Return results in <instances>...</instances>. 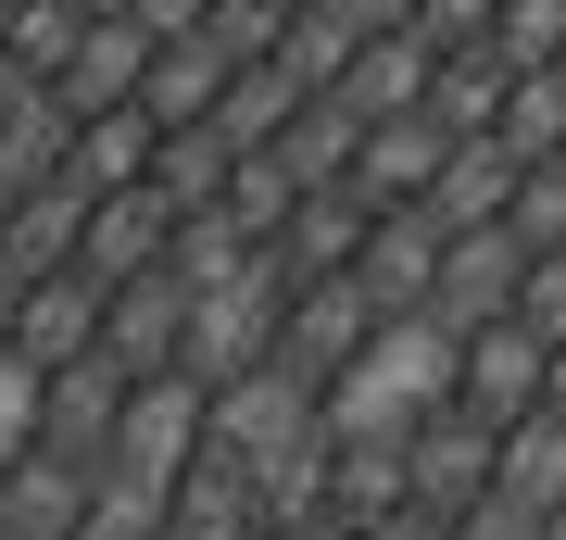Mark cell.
Instances as JSON below:
<instances>
[{
  "mask_svg": "<svg viewBox=\"0 0 566 540\" xmlns=\"http://www.w3.org/2000/svg\"><path fill=\"white\" fill-rule=\"evenodd\" d=\"M0 540H566V0H0Z\"/></svg>",
  "mask_w": 566,
  "mask_h": 540,
  "instance_id": "1",
  "label": "cell"
}]
</instances>
